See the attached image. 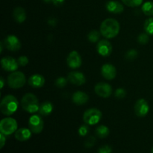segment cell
<instances>
[{"label":"cell","mask_w":153,"mask_h":153,"mask_svg":"<svg viewBox=\"0 0 153 153\" xmlns=\"http://www.w3.org/2000/svg\"><path fill=\"white\" fill-rule=\"evenodd\" d=\"M120 23L114 19L109 18L103 21L100 26V32L102 35L106 38H114L120 32Z\"/></svg>","instance_id":"cell-1"},{"label":"cell","mask_w":153,"mask_h":153,"mask_svg":"<svg viewBox=\"0 0 153 153\" xmlns=\"http://www.w3.org/2000/svg\"><path fill=\"white\" fill-rule=\"evenodd\" d=\"M18 108V101L15 97L7 95L4 97L0 103V110L4 115H11Z\"/></svg>","instance_id":"cell-2"},{"label":"cell","mask_w":153,"mask_h":153,"mask_svg":"<svg viewBox=\"0 0 153 153\" xmlns=\"http://www.w3.org/2000/svg\"><path fill=\"white\" fill-rule=\"evenodd\" d=\"M21 105L22 107L25 111L28 112V113H35V112L38 111L39 105L38 100H37V97L34 95L33 94H26L21 100Z\"/></svg>","instance_id":"cell-3"},{"label":"cell","mask_w":153,"mask_h":153,"mask_svg":"<svg viewBox=\"0 0 153 153\" xmlns=\"http://www.w3.org/2000/svg\"><path fill=\"white\" fill-rule=\"evenodd\" d=\"M7 84L13 89H18L25 84V76L24 73L19 71H14L7 77Z\"/></svg>","instance_id":"cell-4"},{"label":"cell","mask_w":153,"mask_h":153,"mask_svg":"<svg viewBox=\"0 0 153 153\" xmlns=\"http://www.w3.org/2000/svg\"><path fill=\"white\" fill-rule=\"evenodd\" d=\"M17 130V123L13 118L7 117L0 123V131L5 136L10 135Z\"/></svg>","instance_id":"cell-5"},{"label":"cell","mask_w":153,"mask_h":153,"mask_svg":"<svg viewBox=\"0 0 153 153\" xmlns=\"http://www.w3.org/2000/svg\"><path fill=\"white\" fill-rule=\"evenodd\" d=\"M102 112L97 108H90L83 115L84 122L90 126L98 123L102 118Z\"/></svg>","instance_id":"cell-6"},{"label":"cell","mask_w":153,"mask_h":153,"mask_svg":"<svg viewBox=\"0 0 153 153\" xmlns=\"http://www.w3.org/2000/svg\"><path fill=\"white\" fill-rule=\"evenodd\" d=\"M28 126L31 132L39 134L43 131V120L39 115H33L29 118Z\"/></svg>","instance_id":"cell-7"},{"label":"cell","mask_w":153,"mask_h":153,"mask_svg":"<svg viewBox=\"0 0 153 153\" xmlns=\"http://www.w3.org/2000/svg\"><path fill=\"white\" fill-rule=\"evenodd\" d=\"M149 111V106L148 102L143 99L137 100L134 105V112L135 114L139 117H143L148 114Z\"/></svg>","instance_id":"cell-8"},{"label":"cell","mask_w":153,"mask_h":153,"mask_svg":"<svg viewBox=\"0 0 153 153\" xmlns=\"http://www.w3.org/2000/svg\"><path fill=\"white\" fill-rule=\"evenodd\" d=\"M96 94L103 98L109 97L112 94V88L110 85L105 82H100L97 84L94 88Z\"/></svg>","instance_id":"cell-9"},{"label":"cell","mask_w":153,"mask_h":153,"mask_svg":"<svg viewBox=\"0 0 153 153\" xmlns=\"http://www.w3.org/2000/svg\"><path fill=\"white\" fill-rule=\"evenodd\" d=\"M4 46L8 50L16 52L21 48V43L19 39L14 35H8L4 40Z\"/></svg>","instance_id":"cell-10"},{"label":"cell","mask_w":153,"mask_h":153,"mask_svg":"<svg viewBox=\"0 0 153 153\" xmlns=\"http://www.w3.org/2000/svg\"><path fill=\"white\" fill-rule=\"evenodd\" d=\"M97 50L100 55L103 57H107L111 54L112 45L108 40H102L97 43Z\"/></svg>","instance_id":"cell-11"},{"label":"cell","mask_w":153,"mask_h":153,"mask_svg":"<svg viewBox=\"0 0 153 153\" xmlns=\"http://www.w3.org/2000/svg\"><path fill=\"white\" fill-rule=\"evenodd\" d=\"M1 64L4 70L8 72H14L17 70L19 64L16 60L12 57H4L1 60Z\"/></svg>","instance_id":"cell-12"},{"label":"cell","mask_w":153,"mask_h":153,"mask_svg":"<svg viewBox=\"0 0 153 153\" xmlns=\"http://www.w3.org/2000/svg\"><path fill=\"white\" fill-rule=\"evenodd\" d=\"M82 58L76 51H72L67 58V63L72 69H77L82 65Z\"/></svg>","instance_id":"cell-13"},{"label":"cell","mask_w":153,"mask_h":153,"mask_svg":"<svg viewBox=\"0 0 153 153\" xmlns=\"http://www.w3.org/2000/svg\"><path fill=\"white\" fill-rule=\"evenodd\" d=\"M101 73L105 79L112 80L116 77L117 70L114 66L111 64H105L102 67Z\"/></svg>","instance_id":"cell-14"},{"label":"cell","mask_w":153,"mask_h":153,"mask_svg":"<svg viewBox=\"0 0 153 153\" xmlns=\"http://www.w3.org/2000/svg\"><path fill=\"white\" fill-rule=\"evenodd\" d=\"M68 80L70 83L75 85H82L85 83V77L83 73L80 72L73 71L69 73Z\"/></svg>","instance_id":"cell-15"},{"label":"cell","mask_w":153,"mask_h":153,"mask_svg":"<svg viewBox=\"0 0 153 153\" xmlns=\"http://www.w3.org/2000/svg\"><path fill=\"white\" fill-rule=\"evenodd\" d=\"M31 131L26 128H21L15 131V138L21 142L26 141L31 137Z\"/></svg>","instance_id":"cell-16"},{"label":"cell","mask_w":153,"mask_h":153,"mask_svg":"<svg viewBox=\"0 0 153 153\" xmlns=\"http://www.w3.org/2000/svg\"><path fill=\"white\" fill-rule=\"evenodd\" d=\"M45 79L43 76L39 74H34L28 79V84L30 86L34 88H40L44 85Z\"/></svg>","instance_id":"cell-17"},{"label":"cell","mask_w":153,"mask_h":153,"mask_svg":"<svg viewBox=\"0 0 153 153\" xmlns=\"http://www.w3.org/2000/svg\"><path fill=\"white\" fill-rule=\"evenodd\" d=\"M72 100H73V102L75 104L82 105L88 102V100H89V97H88V94L82 92V91H77V92L73 94Z\"/></svg>","instance_id":"cell-18"},{"label":"cell","mask_w":153,"mask_h":153,"mask_svg":"<svg viewBox=\"0 0 153 153\" xmlns=\"http://www.w3.org/2000/svg\"><path fill=\"white\" fill-rule=\"evenodd\" d=\"M106 8L111 13H120L123 11L124 7L117 1H109L106 4Z\"/></svg>","instance_id":"cell-19"},{"label":"cell","mask_w":153,"mask_h":153,"mask_svg":"<svg viewBox=\"0 0 153 153\" xmlns=\"http://www.w3.org/2000/svg\"><path fill=\"white\" fill-rule=\"evenodd\" d=\"M13 16L15 20L19 23H22L26 19V13L25 10L21 7H17L13 12Z\"/></svg>","instance_id":"cell-20"},{"label":"cell","mask_w":153,"mask_h":153,"mask_svg":"<svg viewBox=\"0 0 153 153\" xmlns=\"http://www.w3.org/2000/svg\"><path fill=\"white\" fill-rule=\"evenodd\" d=\"M52 110H53V105L50 102H44L42 104L40 105L39 107V113L40 115L43 116H48L52 113Z\"/></svg>","instance_id":"cell-21"},{"label":"cell","mask_w":153,"mask_h":153,"mask_svg":"<svg viewBox=\"0 0 153 153\" xmlns=\"http://www.w3.org/2000/svg\"><path fill=\"white\" fill-rule=\"evenodd\" d=\"M96 134L100 138H105L109 134V128L104 125L99 126L96 129Z\"/></svg>","instance_id":"cell-22"},{"label":"cell","mask_w":153,"mask_h":153,"mask_svg":"<svg viewBox=\"0 0 153 153\" xmlns=\"http://www.w3.org/2000/svg\"><path fill=\"white\" fill-rule=\"evenodd\" d=\"M142 10L146 16H153V1H146L142 6Z\"/></svg>","instance_id":"cell-23"},{"label":"cell","mask_w":153,"mask_h":153,"mask_svg":"<svg viewBox=\"0 0 153 153\" xmlns=\"http://www.w3.org/2000/svg\"><path fill=\"white\" fill-rule=\"evenodd\" d=\"M144 29L148 34L153 35V18H149L145 21Z\"/></svg>","instance_id":"cell-24"},{"label":"cell","mask_w":153,"mask_h":153,"mask_svg":"<svg viewBox=\"0 0 153 153\" xmlns=\"http://www.w3.org/2000/svg\"><path fill=\"white\" fill-rule=\"evenodd\" d=\"M100 33L99 31H96V30H93L91 32L88 34V38L89 41L92 42V43H96L100 40Z\"/></svg>","instance_id":"cell-25"},{"label":"cell","mask_w":153,"mask_h":153,"mask_svg":"<svg viewBox=\"0 0 153 153\" xmlns=\"http://www.w3.org/2000/svg\"><path fill=\"white\" fill-rule=\"evenodd\" d=\"M143 0H122L123 2L128 7H137L143 3Z\"/></svg>","instance_id":"cell-26"},{"label":"cell","mask_w":153,"mask_h":153,"mask_svg":"<svg viewBox=\"0 0 153 153\" xmlns=\"http://www.w3.org/2000/svg\"><path fill=\"white\" fill-rule=\"evenodd\" d=\"M149 37L147 33H146V34H145V33H142V34H140V35L137 37V41L142 45H144L146 44V43H147L148 42H149Z\"/></svg>","instance_id":"cell-27"},{"label":"cell","mask_w":153,"mask_h":153,"mask_svg":"<svg viewBox=\"0 0 153 153\" xmlns=\"http://www.w3.org/2000/svg\"><path fill=\"white\" fill-rule=\"evenodd\" d=\"M96 142V138L94 136H90L87 138V140L85 142V146L87 148H91L92 146H94V145L95 144Z\"/></svg>","instance_id":"cell-28"},{"label":"cell","mask_w":153,"mask_h":153,"mask_svg":"<svg viewBox=\"0 0 153 153\" xmlns=\"http://www.w3.org/2000/svg\"><path fill=\"white\" fill-rule=\"evenodd\" d=\"M114 95L117 99H123L126 96V91L123 88H118L115 91Z\"/></svg>","instance_id":"cell-29"},{"label":"cell","mask_w":153,"mask_h":153,"mask_svg":"<svg viewBox=\"0 0 153 153\" xmlns=\"http://www.w3.org/2000/svg\"><path fill=\"white\" fill-rule=\"evenodd\" d=\"M55 84L58 88H64L67 85V79L64 77H60L56 79Z\"/></svg>","instance_id":"cell-30"},{"label":"cell","mask_w":153,"mask_h":153,"mask_svg":"<svg viewBox=\"0 0 153 153\" xmlns=\"http://www.w3.org/2000/svg\"><path fill=\"white\" fill-rule=\"evenodd\" d=\"M137 56V52L134 49H131L127 52V53L126 54V58L128 60H134L135 59L136 57Z\"/></svg>","instance_id":"cell-31"},{"label":"cell","mask_w":153,"mask_h":153,"mask_svg":"<svg viewBox=\"0 0 153 153\" xmlns=\"http://www.w3.org/2000/svg\"><path fill=\"white\" fill-rule=\"evenodd\" d=\"M112 149L108 145H104L99 149L98 153H111Z\"/></svg>","instance_id":"cell-32"},{"label":"cell","mask_w":153,"mask_h":153,"mask_svg":"<svg viewBox=\"0 0 153 153\" xmlns=\"http://www.w3.org/2000/svg\"><path fill=\"white\" fill-rule=\"evenodd\" d=\"M17 61H18V64H19V65L22 66V67H24V66H26L27 64H28V58H27L26 56H24V55H22V56H20L19 58H18Z\"/></svg>","instance_id":"cell-33"},{"label":"cell","mask_w":153,"mask_h":153,"mask_svg":"<svg viewBox=\"0 0 153 153\" xmlns=\"http://www.w3.org/2000/svg\"><path fill=\"white\" fill-rule=\"evenodd\" d=\"M88 130H89V128H88V126H81L80 128H79V134H80L81 136H85L88 133Z\"/></svg>","instance_id":"cell-34"},{"label":"cell","mask_w":153,"mask_h":153,"mask_svg":"<svg viewBox=\"0 0 153 153\" xmlns=\"http://www.w3.org/2000/svg\"><path fill=\"white\" fill-rule=\"evenodd\" d=\"M4 134H1V135H0V148H3V146H4L5 144V142H6V138L4 137Z\"/></svg>","instance_id":"cell-35"},{"label":"cell","mask_w":153,"mask_h":153,"mask_svg":"<svg viewBox=\"0 0 153 153\" xmlns=\"http://www.w3.org/2000/svg\"><path fill=\"white\" fill-rule=\"evenodd\" d=\"M52 2L55 5L59 6L61 5V4L64 2V0H52Z\"/></svg>","instance_id":"cell-36"},{"label":"cell","mask_w":153,"mask_h":153,"mask_svg":"<svg viewBox=\"0 0 153 153\" xmlns=\"http://www.w3.org/2000/svg\"><path fill=\"white\" fill-rule=\"evenodd\" d=\"M3 86H4V79L2 77H1V89L3 88Z\"/></svg>","instance_id":"cell-37"},{"label":"cell","mask_w":153,"mask_h":153,"mask_svg":"<svg viewBox=\"0 0 153 153\" xmlns=\"http://www.w3.org/2000/svg\"><path fill=\"white\" fill-rule=\"evenodd\" d=\"M43 1H45V2L46 3H49V2H52V0H43Z\"/></svg>","instance_id":"cell-38"},{"label":"cell","mask_w":153,"mask_h":153,"mask_svg":"<svg viewBox=\"0 0 153 153\" xmlns=\"http://www.w3.org/2000/svg\"><path fill=\"white\" fill-rule=\"evenodd\" d=\"M152 153H153V147H152Z\"/></svg>","instance_id":"cell-39"}]
</instances>
